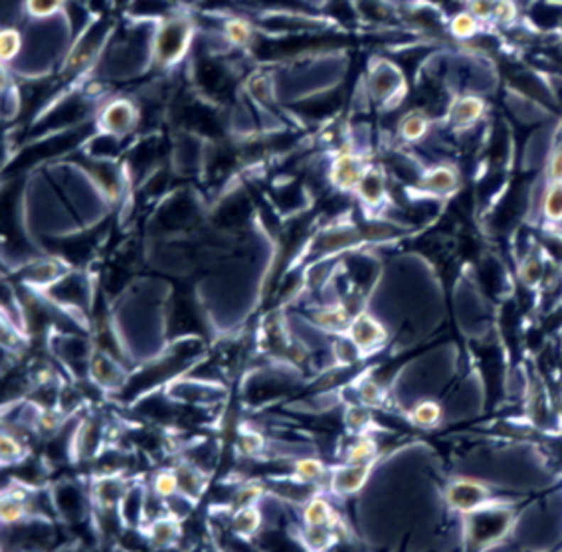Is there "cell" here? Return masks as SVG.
Instances as JSON below:
<instances>
[{
    "label": "cell",
    "mask_w": 562,
    "mask_h": 552,
    "mask_svg": "<svg viewBox=\"0 0 562 552\" xmlns=\"http://www.w3.org/2000/svg\"><path fill=\"white\" fill-rule=\"evenodd\" d=\"M489 497V491L480 487L477 483L461 481L450 489V501L460 511H480L481 503Z\"/></svg>",
    "instance_id": "1"
},
{
    "label": "cell",
    "mask_w": 562,
    "mask_h": 552,
    "mask_svg": "<svg viewBox=\"0 0 562 552\" xmlns=\"http://www.w3.org/2000/svg\"><path fill=\"white\" fill-rule=\"evenodd\" d=\"M352 339L355 342L362 347V349H369L374 347L377 342H380L384 339V331L380 329V325L377 321H372L370 317H359L357 321L352 323Z\"/></svg>",
    "instance_id": "2"
},
{
    "label": "cell",
    "mask_w": 562,
    "mask_h": 552,
    "mask_svg": "<svg viewBox=\"0 0 562 552\" xmlns=\"http://www.w3.org/2000/svg\"><path fill=\"white\" fill-rule=\"evenodd\" d=\"M369 475V465L364 463H355L352 467L342 470L337 477H335V487L342 491V493H352L364 483V479Z\"/></svg>",
    "instance_id": "3"
},
{
    "label": "cell",
    "mask_w": 562,
    "mask_h": 552,
    "mask_svg": "<svg viewBox=\"0 0 562 552\" xmlns=\"http://www.w3.org/2000/svg\"><path fill=\"white\" fill-rule=\"evenodd\" d=\"M335 180L342 188H350L355 184H360L362 175H360V165L355 157H342L335 165Z\"/></svg>",
    "instance_id": "4"
},
{
    "label": "cell",
    "mask_w": 562,
    "mask_h": 552,
    "mask_svg": "<svg viewBox=\"0 0 562 552\" xmlns=\"http://www.w3.org/2000/svg\"><path fill=\"white\" fill-rule=\"evenodd\" d=\"M185 44V30L180 26H168L161 34V44H158V52L165 55L166 60H173Z\"/></svg>",
    "instance_id": "5"
},
{
    "label": "cell",
    "mask_w": 562,
    "mask_h": 552,
    "mask_svg": "<svg viewBox=\"0 0 562 552\" xmlns=\"http://www.w3.org/2000/svg\"><path fill=\"white\" fill-rule=\"evenodd\" d=\"M331 521V507L327 505L323 499H315L311 501L307 509H305V523L309 526H321L327 525Z\"/></svg>",
    "instance_id": "6"
},
{
    "label": "cell",
    "mask_w": 562,
    "mask_h": 552,
    "mask_svg": "<svg viewBox=\"0 0 562 552\" xmlns=\"http://www.w3.org/2000/svg\"><path fill=\"white\" fill-rule=\"evenodd\" d=\"M481 109H483V103L473 99V97H468V99L458 103V107L453 109V119L458 121V123L468 125V123H471V121H475L480 117Z\"/></svg>",
    "instance_id": "7"
},
{
    "label": "cell",
    "mask_w": 562,
    "mask_h": 552,
    "mask_svg": "<svg viewBox=\"0 0 562 552\" xmlns=\"http://www.w3.org/2000/svg\"><path fill=\"white\" fill-rule=\"evenodd\" d=\"M234 526H236L238 533L252 534L259 526V513L256 509H252V507L242 509L240 513L236 515V519H234Z\"/></svg>",
    "instance_id": "8"
},
{
    "label": "cell",
    "mask_w": 562,
    "mask_h": 552,
    "mask_svg": "<svg viewBox=\"0 0 562 552\" xmlns=\"http://www.w3.org/2000/svg\"><path fill=\"white\" fill-rule=\"evenodd\" d=\"M440 414H442V410H440V406L436 404V402H422V404L416 406V410L412 412V418H414L416 423H420V426H432V423H436L438 420H440Z\"/></svg>",
    "instance_id": "9"
},
{
    "label": "cell",
    "mask_w": 562,
    "mask_h": 552,
    "mask_svg": "<svg viewBox=\"0 0 562 552\" xmlns=\"http://www.w3.org/2000/svg\"><path fill=\"white\" fill-rule=\"evenodd\" d=\"M544 212L549 218H562V183L554 184L553 188L546 194L544 200Z\"/></svg>",
    "instance_id": "10"
},
{
    "label": "cell",
    "mask_w": 562,
    "mask_h": 552,
    "mask_svg": "<svg viewBox=\"0 0 562 552\" xmlns=\"http://www.w3.org/2000/svg\"><path fill=\"white\" fill-rule=\"evenodd\" d=\"M226 34L230 38L234 44H248L249 38H252V30L246 22L242 20H232L226 24Z\"/></svg>",
    "instance_id": "11"
},
{
    "label": "cell",
    "mask_w": 562,
    "mask_h": 552,
    "mask_svg": "<svg viewBox=\"0 0 562 552\" xmlns=\"http://www.w3.org/2000/svg\"><path fill=\"white\" fill-rule=\"evenodd\" d=\"M374 451H377V445H374V442H370V440H362V442H359L357 445H352L349 451V461L350 463H367V461L374 455Z\"/></svg>",
    "instance_id": "12"
},
{
    "label": "cell",
    "mask_w": 562,
    "mask_h": 552,
    "mask_svg": "<svg viewBox=\"0 0 562 552\" xmlns=\"http://www.w3.org/2000/svg\"><path fill=\"white\" fill-rule=\"evenodd\" d=\"M426 133V119L422 115H410L402 123V135L410 141L420 139Z\"/></svg>",
    "instance_id": "13"
},
{
    "label": "cell",
    "mask_w": 562,
    "mask_h": 552,
    "mask_svg": "<svg viewBox=\"0 0 562 552\" xmlns=\"http://www.w3.org/2000/svg\"><path fill=\"white\" fill-rule=\"evenodd\" d=\"M20 52V34L14 30L2 32V60H12Z\"/></svg>",
    "instance_id": "14"
},
{
    "label": "cell",
    "mask_w": 562,
    "mask_h": 552,
    "mask_svg": "<svg viewBox=\"0 0 562 552\" xmlns=\"http://www.w3.org/2000/svg\"><path fill=\"white\" fill-rule=\"evenodd\" d=\"M155 489L161 497H171L178 489V477H175L173 473H161L155 481Z\"/></svg>",
    "instance_id": "15"
},
{
    "label": "cell",
    "mask_w": 562,
    "mask_h": 552,
    "mask_svg": "<svg viewBox=\"0 0 562 552\" xmlns=\"http://www.w3.org/2000/svg\"><path fill=\"white\" fill-rule=\"evenodd\" d=\"M453 180H455L453 175L450 171H445V168H438L433 175L428 176V184H430V188H433V190H448L453 184Z\"/></svg>",
    "instance_id": "16"
},
{
    "label": "cell",
    "mask_w": 562,
    "mask_h": 552,
    "mask_svg": "<svg viewBox=\"0 0 562 552\" xmlns=\"http://www.w3.org/2000/svg\"><path fill=\"white\" fill-rule=\"evenodd\" d=\"M297 473L307 481L319 479L323 475V465L317 460H303L297 463Z\"/></svg>",
    "instance_id": "17"
},
{
    "label": "cell",
    "mask_w": 562,
    "mask_h": 552,
    "mask_svg": "<svg viewBox=\"0 0 562 552\" xmlns=\"http://www.w3.org/2000/svg\"><path fill=\"white\" fill-rule=\"evenodd\" d=\"M28 6L34 16H48L60 6V0H30Z\"/></svg>",
    "instance_id": "18"
},
{
    "label": "cell",
    "mask_w": 562,
    "mask_h": 552,
    "mask_svg": "<svg viewBox=\"0 0 562 552\" xmlns=\"http://www.w3.org/2000/svg\"><path fill=\"white\" fill-rule=\"evenodd\" d=\"M452 28L458 36H470V34H473V30H475V20L470 14H461V16L453 20Z\"/></svg>",
    "instance_id": "19"
},
{
    "label": "cell",
    "mask_w": 562,
    "mask_h": 552,
    "mask_svg": "<svg viewBox=\"0 0 562 552\" xmlns=\"http://www.w3.org/2000/svg\"><path fill=\"white\" fill-rule=\"evenodd\" d=\"M18 451H20L18 443L14 442L12 438H9V435H6V438H2V458L10 460V458H12V455H16Z\"/></svg>",
    "instance_id": "20"
},
{
    "label": "cell",
    "mask_w": 562,
    "mask_h": 552,
    "mask_svg": "<svg viewBox=\"0 0 562 552\" xmlns=\"http://www.w3.org/2000/svg\"><path fill=\"white\" fill-rule=\"evenodd\" d=\"M551 176H553V180H556V183L562 180V148L554 155L553 165H551Z\"/></svg>",
    "instance_id": "21"
}]
</instances>
